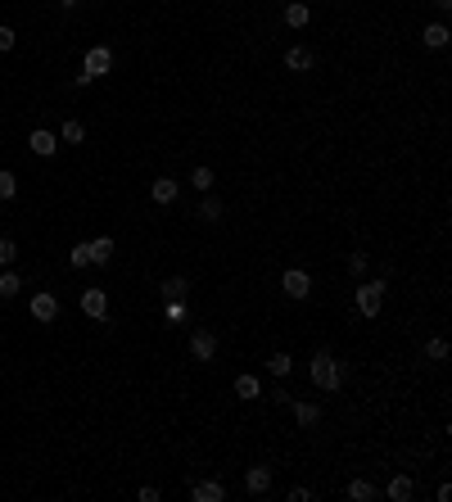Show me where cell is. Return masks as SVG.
<instances>
[{"label": "cell", "mask_w": 452, "mask_h": 502, "mask_svg": "<svg viewBox=\"0 0 452 502\" xmlns=\"http://www.w3.org/2000/svg\"><path fill=\"white\" fill-rule=\"evenodd\" d=\"M307 375H312V385H316V389H326V394H335V389L344 385L340 362H335V353H326V349L312 353V366H307Z\"/></svg>", "instance_id": "6da1fadb"}, {"label": "cell", "mask_w": 452, "mask_h": 502, "mask_svg": "<svg viewBox=\"0 0 452 502\" xmlns=\"http://www.w3.org/2000/svg\"><path fill=\"white\" fill-rule=\"evenodd\" d=\"M384 289H389L384 281H367V285L353 289V303H358V313L367 317V322H371V317H380V308H384Z\"/></svg>", "instance_id": "7a4b0ae2"}, {"label": "cell", "mask_w": 452, "mask_h": 502, "mask_svg": "<svg viewBox=\"0 0 452 502\" xmlns=\"http://www.w3.org/2000/svg\"><path fill=\"white\" fill-rule=\"evenodd\" d=\"M190 353H195L199 362H213V353H217V335L208 331V326H195V331H190Z\"/></svg>", "instance_id": "3957f363"}, {"label": "cell", "mask_w": 452, "mask_h": 502, "mask_svg": "<svg viewBox=\"0 0 452 502\" xmlns=\"http://www.w3.org/2000/svg\"><path fill=\"white\" fill-rule=\"evenodd\" d=\"M281 289H285L290 299H307V294H312V276H307L303 267H290V272L281 276Z\"/></svg>", "instance_id": "277c9868"}, {"label": "cell", "mask_w": 452, "mask_h": 502, "mask_svg": "<svg viewBox=\"0 0 452 502\" xmlns=\"http://www.w3.org/2000/svg\"><path fill=\"white\" fill-rule=\"evenodd\" d=\"M113 69V50L109 45H91V50H86V64H82V73H91V77H104Z\"/></svg>", "instance_id": "5b68a950"}, {"label": "cell", "mask_w": 452, "mask_h": 502, "mask_svg": "<svg viewBox=\"0 0 452 502\" xmlns=\"http://www.w3.org/2000/svg\"><path fill=\"white\" fill-rule=\"evenodd\" d=\"M82 313L91 317V322H104V317H109V294H104V289H82Z\"/></svg>", "instance_id": "8992f818"}, {"label": "cell", "mask_w": 452, "mask_h": 502, "mask_svg": "<svg viewBox=\"0 0 452 502\" xmlns=\"http://www.w3.org/2000/svg\"><path fill=\"white\" fill-rule=\"evenodd\" d=\"M27 308H32V317H36L41 326H50L54 317H59V299L45 294V289H41V294H32V303H27Z\"/></svg>", "instance_id": "52a82bcc"}, {"label": "cell", "mask_w": 452, "mask_h": 502, "mask_svg": "<svg viewBox=\"0 0 452 502\" xmlns=\"http://www.w3.org/2000/svg\"><path fill=\"white\" fill-rule=\"evenodd\" d=\"M245 489H249L254 498H263L267 489H272V466H249V471H245Z\"/></svg>", "instance_id": "ba28073f"}, {"label": "cell", "mask_w": 452, "mask_h": 502, "mask_svg": "<svg viewBox=\"0 0 452 502\" xmlns=\"http://www.w3.org/2000/svg\"><path fill=\"white\" fill-rule=\"evenodd\" d=\"M316 64V55L307 50V45H290V50H285V69L290 73H307Z\"/></svg>", "instance_id": "9c48e42d"}, {"label": "cell", "mask_w": 452, "mask_h": 502, "mask_svg": "<svg viewBox=\"0 0 452 502\" xmlns=\"http://www.w3.org/2000/svg\"><path fill=\"white\" fill-rule=\"evenodd\" d=\"M384 494H389L393 502H411L416 498V480L411 475H389V489H384Z\"/></svg>", "instance_id": "30bf717a"}, {"label": "cell", "mask_w": 452, "mask_h": 502, "mask_svg": "<svg viewBox=\"0 0 452 502\" xmlns=\"http://www.w3.org/2000/svg\"><path fill=\"white\" fill-rule=\"evenodd\" d=\"M27 150H32V154H41V159H50V154L59 150V141H54V131H41V127H36L32 136H27Z\"/></svg>", "instance_id": "8fae6325"}, {"label": "cell", "mask_w": 452, "mask_h": 502, "mask_svg": "<svg viewBox=\"0 0 452 502\" xmlns=\"http://www.w3.org/2000/svg\"><path fill=\"white\" fill-rule=\"evenodd\" d=\"M190 498H195V502H222L226 489H222V480H199V485L190 489Z\"/></svg>", "instance_id": "7c38bea8"}, {"label": "cell", "mask_w": 452, "mask_h": 502, "mask_svg": "<svg viewBox=\"0 0 452 502\" xmlns=\"http://www.w3.org/2000/svg\"><path fill=\"white\" fill-rule=\"evenodd\" d=\"M150 195H154V204H177V181L172 177H154Z\"/></svg>", "instance_id": "4fadbf2b"}, {"label": "cell", "mask_w": 452, "mask_h": 502, "mask_svg": "<svg viewBox=\"0 0 452 502\" xmlns=\"http://www.w3.org/2000/svg\"><path fill=\"white\" fill-rule=\"evenodd\" d=\"M294 421H299V426H316V421H321V408H316L312 399H299L294 403Z\"/></svg>", "instance_id": "5bb4252c"}, {"label": "cell", "mask_w": 452, "mask_h": 502, "mask_svg": "<svg viewBox=\"0 0 452 502\" xmlns=\"http://www.w3.org/2000/svg\"><path fill=\"white\" fill-rule=\"evenodd\" d=\"M285 23L290 27H307L312 23V9H307L303 0H294V5H285Z\"/></svg>", "instance_id": "9a60e30c"}, {"label": "cell", "mask_w": 452, "mask_h": 502, "mask_svg": "<svg viewBox=\"0 0 452 502\" xmlns=\"http://www.w3.org/2000/svg\"><path fill=\"white\" fill-rule=\"evenodd\" d=\"M109 258H113V236H95L91 240V263H109Z\"/></svg>", "instance_id": "2e32d148"}, {"label": "cell", "mask_w": 452, "mask_h": 502, "mask_svg": "<svg viewBox=\"0 0 452 502\" xmlns=\"http://www.w3.org/2000/svg\"><path fill=\"white\" fill-rule=\"evenodd\" d=\"M421 41H425L430 50H444V45H448V27L444 23H430L425 32H421Z\"/></svg>", "instance_id": "e0dca14e"}, {"label": "cell", "mask_w": 452, "mask_h": 502, "mask_svg": "<svg viewBox=\"0 0 452 502\" xmlns=\"http://www.w3.org/2000/svg\"><path fill=\"white\" fill-rule=\"evenodd\" d=\"M235 394H240V399H258V394H263V385H258V375L240 371V375H235Z\"/></svg>", "instance_id": "ac0fdd59"}, {"label": "cell", "mask_w": 452, "mask_h": 502, "mask_svg": "<svg viewBox=\"0 0 452 502\" xmlns=\"http://www.w3.org/2000/svg\"><path fill=\"white\" fill-rule=\"evenodd\" d=\"M186 294H190L186 276H168V281H163V303H168V299H186Z\"/></svg>", "instance_id": "d6986e66"}, {"label": "cell", "mask_w": 452, "mask_h": 502, "mask_svg": "<svg viewBox=\"0 0 452 502\" xmlns=\"http://www.w3.org/2000/svg\"><path fill=\"white\" fill-rule=\"evenodd\" d=\"M425 358H430V362H448V340H444V335L425 340Z\"/></svg>", "instance_id": "ffe728a7"}, {"label": "cell", "mask_w": 452, "mask_h": 502, "mask_svg": "<svg viewBox=\"0 0 452 502\" xmlns=\"http://www.w3.org/2000/svg\"><path fill=\"white\" fill-rule=\"evenodd\" d=\"M349 498L371 502V498H376V485H371V480H349Z\"/></svg>", "instance_id": "44dd1931"}, {"label": "cell", "mask_w": 452, "mask_h": 502, "mask_svg": "<svg viewBox=\"0 0 452 502\" xmlns=\"http://www.w3.org/2000/svg\"><path fill=\"white\" fill-rule=\"evenodd\" d=\"M213 168H195V172H190V186H195V190H204V195H208V190H213Z\"/></svg>", "instance_id": "7402d4cb"}, {"label": "cell", "mask_w": 452, "mask_h": 502, "mask_svg": "<svg viewBox=\"0 0 452 502\" xmlns=\"http://www.w3.org/2000/svg\"><path fill=\"white\" fill-rule=\"evenodd\" d=\"M18 289H23V276H18V272H5V276H0V299H14Z\"/></svg>", "instance_id": "603a6c76"}, {"label": "cell", "mask_w": 452, "mask_h": 502, "mask_svg": "<svg viewBox=\"0 0 452 502\" xmlns=\"http://www.w3.org/2000/svg\"><path fill=\"white\" fill-rule=\"evenodd\" d=\"M163 317H168L172 326L186 322V299H168V303H163Z\"/></svg>", "instance_id": "cb8c5ba5"}, {"label": "cell", "mask_w": 452, "mask_h": 502, "mask_svg": "<svg viewBox=\"0 0 452 502\" xmlns=\"http://www.w3.org/2000/svg\"><path fill=\"white\" fill-rule=\"evenodd\" d=\"M14 258H18V245L9 236H0V267H14Z\"/></svg>", "instance_id": "d4e9b609"}, {"label": "cell", "mask_w": 452, "mask_h": 502, "mask_svg": "<svg viewBox=\"0 0 452 502\" xmlns=\"http://www.w3.org/2000/svg\"><path fill=\"white\" fill-rule=\"evenodd\" d=\"M68 263H73V267H91V240H86V245H73Z\"/></svg>", "instance_id": "484cf974"}, {"label": "cell", "mask_w": 452, "mask_h": 502, "mask_svg": "<svg viewBox=\"0 0 452 502\" xmlns=\"http://www.w3.org/2000/svg\"><path fill=\"white\" fill-rule=\"evenodd\" d=\"M267 366H272V375H281V380H285V375H290V371H294V362H290V353H276V358H272V362H267Z\"/></svg>", "instance_id": "4316f807"}, {"label": "cell", "mask_w": 452, "mask_h": 502, "mask_svg": "<svg viewBox=\"0 0 452 502\" xmlns=\"http://www.w3.org/2000/svg\"><path fill=\"white\" fill-rule=\"evenodd\" d=\"M18 195V177L14 172H0V199H14Z\"/></svg>", "instance_id": "83f0119b"}, {"label": "cell", "mask_w": 452, "mask_h": 502, "mask_svg": "<svg viewBox=\"0 0 452 502\" xmlns=\"http://www.w3.org/2000/svg\"><path fill=\"white\" fill-rule=\"evenodd\" d=\"M195 217H204V222H217V217H222V204H217V199H204Z\"/></svg>", "instance_id": "f1b7e54d"}, {"label": "cell", "mask_w": 452, "mask_h": 502, "mask_svg": "<svg viewBox=\"0 0 452 502\" xmlns=\"http://www.w3.org/2000/svg\"><path fill=\"white\" fill-rule=\"evenodd\" d=\"M64 141H68V145H82V141H86V127H82V122H64Z\"/></svg>", "instance_id": "f546056e"}, {"label": "cell", "mask_w": 452, "mask_h": 502, "mask_svg": "<svg viewBox=\"0 0 452 502\" xmlns=\"http://www.w3.org/2000/svg\"><path fill=\"white\" fill-rule=\"evenodd\" d=\"M349 272H353V276L367 272V254H349Z\"/></svg>", "instance_id": "4dcf8cb0"}, {"label": "cell", "mask_w": 452, "mask_h": 502, "mask_svg": "<svg viewBox=\"0 0 452 502\" xmlns=\"http://www.w3.org/2000/svg\"><path fill=\"white\" fill-rule=\"evenodd\" d=\"M14 41H18V36H14V27H5V23H0V50H14Z\"/></svg>", "instance_id": "1f68e13d"}, {"label": "cell", "mask_w": 452, "mask_h": 502, "mask_svg": "<svg viewBox=\"0 0 452 502\" xmlns=\"http://www.w3.org/2000/svg\"><path fill=\"white\" fill-rule=\"evenodd\" d=\"M136 498H140V502H159V489H154V485H145V489H140Z\"/></svg>", "instance_id": "d6a6232c"}, {"label": "cell", "mask_w": 452, "mask_h": 502, "mask_svg": "<svg viewBox=\"0 0 452 502\" xmlns=\"http://www.w3.org/2000/svg\"><path fill=\"white\" fill-rule=\"evenodd\" d=\"M435 9H439V14H448V9H452V0H435Z\"/></svg>", "instance_id": "836d02e7"}, {"label": "cell", "mask_w": 452, "mask_h": 502, "mask_svg": "<svg viewBox=\"0 0 452 502\" xmlns=\"http://www.w3.org/2000/svg\"><path fill=\"white\" fill-rule=\"evenodd\" d=\"M59 5H64V9H73V5H77V0H59Z\"/></svg>", "instance_id": "e575fe53"}]
</instances>
